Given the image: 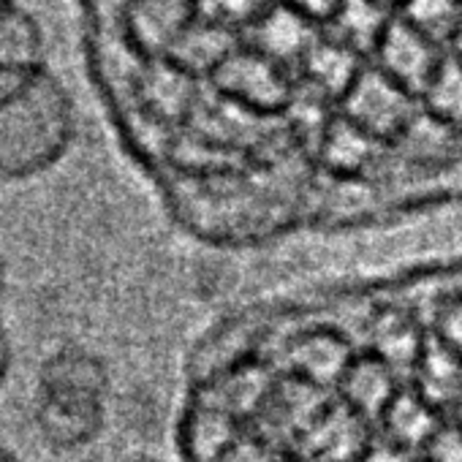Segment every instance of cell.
<instances>
[{
  "label": "cell",
  "instance_id": "11",
  "mask_svg": "<svg viewBox=\"0 0 462 462\" xmlns=\"http://www.w3.org/2000/svg\"><path fill=\"white\" fill-rule=\"evenodd\" d=\"M421 98H424L427 115H432L448 128H459L462 125V63L454 60L451 55H443Z\"/></svg>",
  "mask_w": 462,
  "mask_h": 462
},
{
  "label": "cell",
  "instance_id": "14",
  "mask_svg": "<svg viewBox=\"0 0 462 462\" xmlns=\"http://www.w3.org/2000/svg\"><path fill=\"white\" fill-rule=\"evenodd\" d=\"M275 4V0H199L193 14L220 25L237 36H245V31Z\"/></svg>",
  "mask_w": 462,
  "mask_h": 462
},
{
  "label": "cell",
  "instance_id": "12",
  "mask_svg": "<svg viewBox=\"0 0 462 462\" xmlns=\"http://www.w3.org/2000/svg\"><path fill=\"white\" fill-rule=\"evenodd\" d=\"M397 17L432 39L438 47L451 44L462 23V0H405Z\"/></svg>",
  "mask_w": 462,
  "mask_h": 462
},
{
  "label": "cell",
  "instance_id": "13",
  "mask_svg": "<svg viewBox=\"0 0 462 462\" xmlns=\"http://www.w3.org/2000/svg\"><path fill=\"white\" fill-rule=\"evenodd\" d=\"M373 142H375V136H370L367 131L354 125L348 117L335 120L332 125H327V134H324L327 161L337 169H356L370 161Z\"/></svg>",
  "mask_w": 462,
  "mask_h": 462
},
{
  "label": "cell",
  "instance_id": "21",
  "mask_svg": "<svg viewBox=\"0 0 462 462\" xmlns=\"http://www.w3.org/2000/svg\"><path fill=\"white\" fill-rule=\"evenodd\" d=\"M17 6H20V0H0V23H4Z\"/></svg>",
  "mask_w": 462,
  "mask_h": 462
},
{
  "label": "cell",
  "instance_id": "17",
  "mask_svg": "<svg viewBox=\"0 0 462 462\" xmlns=\"http://www.w3.org/2000/svg\"><path fill=\"white\" fill-rule=\"evenodd\" d=\"M283 4L308 17L310 23H316L319 28H327L340 6V0H283Z\"/></svg>",
  "mask_w": 462,
  "mask_h": 462
},
{
  "label": "cell",
  "instance_id": "19",
  "mask_svg": "<svg viewBox=\"0 0 462 462\" xmlns=\"http://www.w3.org/2000/svg\"><path fill=\"white\" fill-rule=\"evenodd\" d=\"M446 335H448V340L457 346V348H462V308L457 305L454 310H451V316L446 319V329H443Z\"/></svg>",
  "mask_w": 462,
  "mask_h": 462
},
{
  "label": "cell",
  "instance_id": "4",
  "mask_svg": "<svg viewBox=\"0 0 462 462\" xmlns=\"http://www.w3.org/2000/svg\"><path fill=\"white\" fill-rule=\"evenodd\" d=\"M212 82L220 96L248 109L264 112L286 106L294 96V82L289 79V71L245 44L212 74Z\"/></svg>",
  "mask_w": 462,
  "mask_h": 462
},
{
  "label": "cell",
  "instance_id": "22",
  "mask_svg": "<svg viewBox=\"0 0 462 462\" xmlns=\"http://www.w3.org/2000/svg\"><path fill=\"white\" fill-rule=\"evenodd\" d=\"M4 294H6V267H4V256H0V313H4Z\"/></svg>",
  "mask_w": 462,
  "mask_h": 462
},
{
  "label": "cell",
  "instance_id": "24",
  "mask_svg": "<svg viewBox=\"0 0 462 462\" xmlns=\"http://www.w3.org/2000/svg\"><path fill=\"white\" fill-rule=\"evenodd\" d=\"M166 4H177V6H185V9H196L199 0H166Z\"/></svg>",
  "mask_w": 462,
  "mask_h": 462
},
{
  "label": "cell",
  "instance_id": "16",
  "mask_svg": "<svg viewBox=\"0 0 462 462\" xmlns=\"http://www.w3.org/2000/svg\"><path fill=\"white\" fill-rule=\"evenodd\" d=\"M427 381L432 386H438L440 397H451L448 392L457 389V365L451 359L448 351H438L430 356V365H427Z\"/></svg>",
  "mask_w": 462,
  "mask_h": 462
},
{
  "label": "cell",
  "instance_id": "15",
  "mask_svg": "<svg viewBox=\"0 0 462 462\" xmlns=\"http://www.w3.org/2000/svg\"><path fill=\"white\" fill-rule=\"evenodd\" d=\"M392 430H397L402 440H419L430 430V419L416 402L400 400V405L392 413Z\"/></svg>",
  "mask_w": 462,
  "mask_h": 462
},
{
  "label": "cell",
  "instance_id": "5",
  "mask_svg": "<svg viewBox=\"0 0 462 462\" xmlns=\"http://www.w3.org/2000/svg\"><path fill=\"white\" fill-rule=\"evenodd\" d=\"M373 55L375 69L383 71L397 85H402L405 90H411L413 96L424 93L427 82L443 60L440 47L416 28H411L402 17H392Z\"/></svg>",
  "mask_w": 462,
  "mask_h": 462
},
{
  "label": "cell",
  "instance_id": "3",
  "mask_svg": "<svg viewBox=\"0 0 462 462\" xmlns=\"http://www.w3.org/2000/svg\"><path fill=\"white\" fill-rule=\"evenodd\" d=\"M346 117L370 136H392L411 125L416 117L413 93L389 79L375 66H365L343 98Z\"/></svg>",
  "mask_w": 462,
  "mask_h": 462
},
{
  "label": "cell",
  "instance_id": "18",
  "mask_svg": "<svg viewBox=\"0 0 462 462\" xmlns=\"http://www.w3.org/2000/svg\"><path fill=\"white\" fill-rule=\"evenodd\" d=\"M435 462H462V435H446L435 443Z\"/></svg>",
  "mask_w": 462,
  "mask_h": 462
},
{
  "label": "cell",
  "instance_id": "20",
  "mask_svg": "<svg viewBox=\"0 0 462 462\" xmlns=\"http://www.w3.org/2000/svg\"><path fill=\"white\" fill-rule=\"evenodd\" d=\"M448 47H451V58L462 63V23H459V28H457V33H454Z\"/></svg>",
  "mask_w": 462,
  "mask_h": 462
},
{
  "label": "cell",
  "instance_id": "23",
  "mask_svg": "<svg viewBox=\"0 0 462 462\" xmlns=\"http://www.w3.org/2000/svg\"><path fill=\"white\" fill-rule=\"evenodd\" d=\"M375 4H378V6H383V9L389 12L392 6H400V9H402V4H405V0H375Z\"/></svg>",
  "mask_w": 462,
  "mask_h": 462
},
{
  "label": "cell",
  "instance_id": "7",
  "mask_svg": "<svg viewBox=\"0 0 462 462\" xmlns=\"http://www.w3.org/2000/svg\"><path fill=\"white\" fill-rule=\"evenodd\" d=\"M47 66V39L42 23L23 6H17L0 23V98L17 93Z\"/></svg>",
  "mask_w": 462,
  "mask_h": 462
},
{
  "label": "cell",
  "instance_id": "10",
  "mask_svg": "<svg viewBox=\"0 0 462 462\" xmlns=\"http://www.w3.org/2000/svg\"><path fill=\"white\" fill-rule=\"evenodd\" d=\"M389 23V12L378 6L375 0H340L335 17L324 31L359 55H373Z\"/></svg>",
  "mask_w": 462,
  "mask_h": 462
},
{
  "label": "cell",
  "instance_id": "25",
  "mask_svg": "<svg viewBox=\"0 0 462 462\" xmlns=\"http://www.w3.org/2000/svg\"><path fill=\"white\" fill-rule=\"evenodd\" d=\"M386 459H389V457H373L370 462H386Z\"/></svg>",
  "mask_w": 462,
  "mask_h": 462
},
{
  "label": "cell",
  "instance_id": "6",
  "mask_svg": "<svg viewBox=\"0 0 462 462\" xmlns=\"http://www.w3.org/2000/svg\"><path fill=\"white\" fill-rule=\"evenodd\" d=\"M321 31L324 28H319L316 23H310L308 17L286 6L283 0H275V4L245 31L243 44L264 55L267 60L283 66L286 71H297L305 55L310 52V47L316 44V39L321 36Z\"/></svg>",
  "mask_w": 462,
  "mask_h": 462
},
{
  "label": "cell",
  "instance_id": "1",
  "mask_svg": "<svg viewBox=\"0 0 462 462\" xmlns=\"http://www.w3.org/2000/svg\"><path fill=\"white\" fill-rule=\"evenodd\" d=\"M77 136L74 98L50 69L0 98V182H28L55 169Z\"/></svg>",
  "mask_w": 462,
  "mask_h": 462
},
{
  "label": "cell",
  "instance_id": "8",
  "mask_svg": "<svg viewBox=\"0 0 462 462\" xmlns=\"http://www.w3.org/2000/svg\"><path fill=\"white\" fill-rule=\"evenodd\" d=\"M362 55L348 44L337 42L327 31L316 39L310 52L305 55L302 66L297 69L300 85L316 93L319 98H346L356 77L362 74Z\"/></svg>",
  "mask_w": 462,
  "mask_h": 462
},
{
  "label": "cell",
  "instance_id": "9",
  "mask_svg": "<svg viewBox=\"0 0 462 462\" xmlns=\"http://www.w3.org/2000/svg\"><path fill=\"white\" fill-rule=\"evenodd\" d=\"M240 47L243 36L193 14V20L188 23V28L182 31L169 55L182 71H207L212 77Z\"/></svg>",
  "mask_w": 462,
  "mask_h": 462
},
{
  "label": "cell",
  "instance_id": "2",
  "mask_svg": "<svg viewBox=\"0 0 462 462\" xmlns=\"http://www.w3.org/2000/svg\"><path fill=\"white\" fill-rule=\"evenodd\" d=\"M106 367L85 348L52 351L36 375L33 424L55 451L93 443L106 416Z\"/></svg>",
  "mask_w": 462,
  "mask_h": 462
}]
</instances>
